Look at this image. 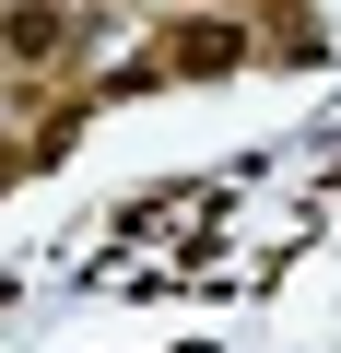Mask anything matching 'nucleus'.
Wrapping results in <instances>:
<instances>
[{"mask_svg":"<svg viewBox=\"0 0 341 353\" xmlns=\"http://www.w3.org/2000/svg\"><path fill=\"white\" fill-rule=\"evenodd\" d=\"M259 59V24L247 12H165V36L130 59V83H224Z\"/></svg>","mask_w":341,"mask_h":353,"instance_id":"f257e3e1","label":"nucleus"},{"mask_svg":"<svg viewBox=\"0 0 341 353\" xmlns=\"http://www.w3.org/2000/svg\"><path fill=\"white\" fill-rule=\"evenodd\" d=\"M0 83H12V48H0Z\"/></svg>","mask_w":341,"mask_h":353,"instance_id":"7ed1b4c3","label":"nucleus"},{"mask_svg":"<svg viewBox=\"0 0 341 353\" xmlns=\"http://www.w3.org/2000/svg\"><path fill=\"white\" fill-rule=\"evenodd\" d=\"M94 36H106V24L83 12V0H0V48H12V83H36V71H71Z\"/></svg>","mask_w":341,"mask_h":353,"instance_id":"f03ea898","label":"nucleus"}]
</instances>
